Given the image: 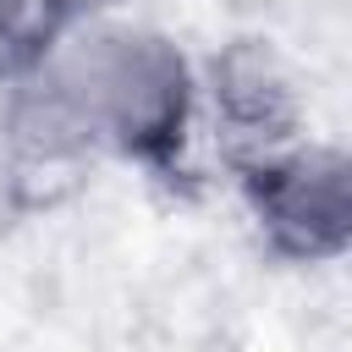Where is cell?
Returning <instances> with one entry per match:
<instances>
[{"label": "cell", "mask_w": 352, "mask_h": 352, "mask_svg": "<svg viewBox=\"0 0 352 352\" xmlns=\"http://www.w3.org/2000/svg\"><path fill=\"white\" fill-rule=\"evenodd\" d=\"M187 121L182 55L154 33H94L66 60H55L38 94L44 148L72 138H110L126 154H170Z\"/></svg>", "instance_id": "obj_1"}, {"label": "cell", "mask_w": 352, "mask_h": 352, "mask_svg": "<svg viewBox=\"0 0 352 352\" xmlns=\"http://www.w3.org/2000/svg\"><path fill=\"white\" fill-rule=\"evenodd\" d=\"M253 204L270 242L292 258L352 248V154H297L253 176Z\"/></svg>", "instance_id": "obj_2"}, {"label": "cell", "mask_w": 352, "mask_h": 352, "mask_svg": "<svg viewBox=\"0 0 352 352\" xmlns=\"http://www.w3.org/2000/svg\"><path fill=\"white\" fill-rule=\"evenodd\" d=\"M214 82H220V104L236 126H248V138H280L292 126V99H286V82L275 77L270 55L242 44L231 50L220 66H214Z\"/></svg>", "instance_id": "obj_3"}, {"label": "cell", "mask_w": 352, "mask_h": 352, "mask_svg": "<svg viewBox=\"0 0 352 352\" xmlns=\"http://www.w3.org/2000/svg\"><path fill=\"white\" fill-rule=\"evenodd\" d=\"M22 6H28V0H0V38H6L11 28H16V16H22Z\"/></svg>", "instance_id": "obj_4"}]
</instances>
